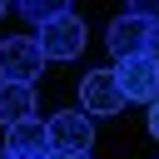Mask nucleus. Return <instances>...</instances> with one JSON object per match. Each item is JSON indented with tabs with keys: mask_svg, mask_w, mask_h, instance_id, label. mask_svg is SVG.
<instances>
[{
	"mask_svg": "<svg viewBox=\"0 0 159 159\" xmlns=\"http://www.w3.org/2000/svg\"><path fill=\"white\" fill-rule=\"evenodd\" d=\"M45 144H50V154H89L94 119L84 109H60V114L45 119Z\"/></svg>",
	"mask_w": 159,
	"mask_h": 159,
	"instance_id": "obj_1",
	"label": "nucleus"
},
{
	"mask_svg": "<svg viewBox=\"0 0 159 159\" xmlns=\"http://www.w3.org/2000/svg\"><path fill=\"white\" fill-rule=\"evenodd\" d=\"M109 75H114L124 104H129V99H134V104H154V99H159V65H154L149 55H119Z\"/></svg>",
	"mask_w": 159,
	"mask_h": 159,
	"instance_id": "obj_2",
	"label": "nucleus"
},
{
	"mask_svg": "<svg viewBox=\"0 0 159 159\" xmlns=\"http://www.w3.org/2000/svg\"><path fill=\"white\" fill-rule=\"evenodd\" d=\"M84 20L75 15V10H65V15H55V20H45L40 25V35H35V45H40V55L45 60H75L80 50H84Z\"/></svg>",
	"mask_w": 159,
	"mask_h": 159,
	"instance_id": "obj_3",
	"label": "nucleus"
},
{
	"mask_svg": "<svg viewBox=\"0 0 159 159\" xmlns=\"http://www.w3.org/2000/svg\"><path fill=\"white\" fill-rule=\"evenodd\" d=\"M40 75H45V55H40L35 35H5L0 40V80L35 84Z\"/></svg>",
	"mask_w": 159,
	"mask_h": 159,
	"instance_id": "obj_4",
	"label": "nucleus"
},
{
	"mask_svg": "<svg viewBox=\"0 0 159 159\" xmlns=\"http://www.w3.org/2000/svg\"><path fill=\"white\" fill-rule=\"evenodd\" d=\"M80 109L84 114H119L124 109V94H119V84H114L109 70H89L80 80Z\"/></svg>",
	"mask_w": 159,
	"mask_h": 159,
	"instance_id": "obj_5",
	"label": "nucleus"
},
{
	"mask_svg": "<svg viewBox=\"0 0 159 159\" xmlns=\"http://www.w3.org/2000/svg\"><path fill=\"white\" fill-rule=\"evenodd\" d=\"M149 25L154 20H144V15H119L114 25H109V35H104V45H109V55L119 60V55H144V40H149Z\"/></svg>",
	"mask_w": 159,
	"mask_h": 159,
	"instance_id": "obj_6",
	"label": "nucleus"
},
{
	"mask_svg": "<svg viewBox=\"0 0 159 159\" xmlns=\"http://www.w3.org/2000/svg\"><path fill=\"white\" fill-rule=\"evenodd\" d=\"M20 119H35V84H20V80H0V124H20Z\"/></svg>",
	"mask_w": 159,
	"mask_h": 159,
	"instance_id": "obj_7",
	"label": "nucleus"
},
{
	"mask_svg": "<svg viewBox=\"0 0 159 159\" xmlns=\"http://www.w3.org/2000/svg\"><path fill=\"white\" fill-rule=\"evenodd\" d=\"M5 149L10 154H25V159H45L50 144H45V119H20L5 129Z\"/></svg>",
	"mask_w": 159,
	"mask_h": 159,
	"instance_id": "obj_8",
	"label": "nucleus"
},
{
	"mask_svg": "<svg viewBox=\"0 0 159 159\" xmlns=\"http://www.w3.org/2000/svg\"><path fill=\"white\" fill-rule=\"evenodd\" d=\"M15 10H20L30 25H45V20L65 15V10H70V0H15Z\"/></svg>",
	"mask_w": 159,
	"mask_h": 159,
	"instance_id": "obj_9",
	"label": "nucleus"
},
{
	"mask_svg": "<svg viewBox=\"0 0 159 159\" xmlns=\"http://www.w3.org/2000/svg\"><path fill=\"white\" fill-rule=\"evenodd\" d=\"M129 15H144V20H159V0H124Z\"/></svg>",
	"mask_w": 159,
	"mask_h": 159,
	"instance_id": "obj_10",
	"label": "nucleus"
},
{
	"mask_svg": "<svg viewBox=\"0 0 159 159\" xmlns=\"http://www.w3.org/2000/svg\"><path fill=\"white\" fill-rule=\"evenodd\" d=\"M144 55H149V60H154V65H159V20H154V25H149V40H144Z\"/></svg>",
	"mask_w": 159,
	"mask_h": 159,
	"instance_id": "obj_11",
	"label": "nucleus"
},
{
	"mask_svg": "<svg viewBox=\"0 0 159 159\" xmlns=\"http://www.w3.org/2000/svg\"><path fill=\"white\" fill-rule=\"evenodd\" d=\"M149 134H154V139H159V99H154V104H149Z\"/></svg>",
	"mask_w": 159,
	"mask_h": 159,
	"instance_id": "obj_12",
	"label": "nucleus"
},
{
	"mask_svg": "<svg viewBox=\"0 0 159 159\" xmlns=\"http://www.w3.org/2000/svg\"><path fill=\"white\" fill-rule=\"evenodd\" d=\"M45 159H89V154H45Z\"/></svg>",
	"mask_w": 159,
	"mask_h": 159,
	"instance_id": "obj_13",
	"label": "nucleus"
},
{
	"mask_svg": "<svg viewBox=\"0 0 159 159\" xmlns=\"http://www.w3.org/2000/svg\"><path fill=\"white\" fill-rule=\"evenodd\" d=\"M0 159H25V154H10V149H5V154H0Z\"/></svg>",
	"mask_w": 159,
	"mask_h": 159,
	"instance_id": "obj_14",
	"label": "nucleus"
},
{
	"mask_svg": "<svg viewBox=\"0 0 159 159\" xmlns=\"http://www.w3.org/2000/svg\"><path fill=\"white\" fill-rule=\"evenodd\" d=\"M5 5H10V0H0V20H5Z\"/></svg>",
	"mask_w": 159,
	"mask_h": 159,
	"instance_id": "obj_15",
	"label": "nucleus"
}]
</instances>
